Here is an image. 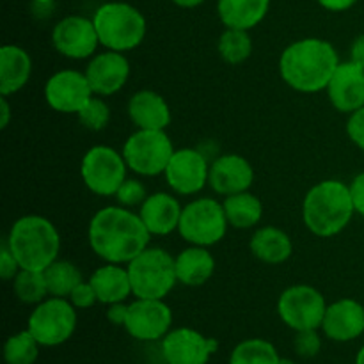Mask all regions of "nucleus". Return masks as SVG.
Segmentation results:
<instances>
[{"instance_id":"20e7f679","label":"nucleus","mask_w":364,"mask_h":364,"mask_svg":"<svg viewBox=\"0 0 364 364\" xmlns=\"http://www.w3.org/2000/svg\"><path fill=\"white\" fill-rule=\"evenodd\" d=\"M20 269L45 270L59 259L60 235L43 215H23L14 220L4 238Z\"/></svg>"},{"instance_id":"f03ea898","label":"nucleus","mask_w":364,"mask_h":364,"mask_svg":"<svg viewBox=\"0 0 364 364\" xmlns=\"http://www.w3.org/2000/svg\"><path fill=\"white\" fill-rule=\"evenodd\" d=\"M340 63L336 48L327 39L304 38L283 50L277 68L288 87L313 95L327 89Z\"/></svg>"},{"instance_id":"a19ab883","label":"nucleus","mask_w":364,"mask_h":364,"mask_svg":"<svg viewBox=\"0 0 364 364\" xmlns=\"http://www.w3.org/2000/svg\"><path fill=\"white\" fill-rule=\"evenodd\" d=\"M128 315V304L127 302H116V304L107 306V320H109L112 326L123 327L127 322Z\"/></svg>"},{"instance_id":"49530a36","label":"nucleus","mask_w":364,"mask_h":364,"mask_svg":"<svg viewBox=\"0 0 364 364\" xmlns=\"http://www.w3.org/2000/svg\"><path fill=\"white\" fill-rule=\"evenodd\" d=\"M355 364H364V347L359 348L358 355H355Z\"/></svg>"},{"instance_id":"4be33fe9","label":"nucleus","mask_w":364,"mask_h":364,"mask_svg":"<svg viewBox=\"0 0 364 364\" xmlns=\"http://www.w3.org/2000/svg\"><path fill=\"white\" fill-rule=\"evenodd\" d=\"M127 110L137 130H167L173 119L169 103L151 89L134 92L128 100Z\"/></svg>"},{"instance_id":"4468645a","label":"nucleus","mask_w":364,"mask_h":364,"mask_svg":"<svg viewBox=\"0 0 364 364\" xmlns=\"http://www.w3.org/2000/svg\"><path fill=\"white\" fill-rule=\"evenodd\" d=\"M164 176L174 194L194 196L208 185L210 164L199 149L180 148L171 156Z\"/></svg>"},{"instance_id":"412c9836","label":"nucleus","mask_w":364,"mask_h":364,"mask_svg":"<svg viewBox=\"0 0 364 364\" xmlns=\"http://www.w3.org/2000/svg\"><path fill=\"white\" fill-rule=\"evenodd\" d=\"M181 212H183V206L173 194L155 192V194H148L144 203L139 206L137 213L151 233V237L153 235L166 237V235L178 231Z\"/></svg>"},{"instance_id":"bb28decb","label":"nucleus","mask_w":364,"mask_h":364,"mask_svg":"<svg viewBox=\"0 0 364 364\" xmlns=\"http://www.w3.org/2000/svg\"><path fill=\"white\" fill-rule=\"evenodd\" d=\"M252 256L267 265H281L288 262L294 252V244L288 233L276 226H263L252 233L249 242Z\"/></svg>"},{"instance_id":"6ab92c4d","label":"nucleus","mask_w":364,"mask_h":364,"mask_svg":"<svg viewBox=\"0 0 364 364\" xmlns=\"http://www.w3.org/2000/svg\"><path fill=\"white\" fill-rule=\"evenodd\" d=\"M326 91L331 105L350 116L364 107V68L352 60L340 63Z\"/></svg>"},{"instance_id":"9d476101","label":"nucleus","mask_w":364,"mask_h":364,"mask_svg":"<svg viewBox=\"0 0 364 364\" xmlns=\"http://www.w3.org/2000/svg\"><path fill=\"white\" fill-rule=\"evenodd\" d=\"M123 153L105 144L92 146L85 151L80 162V176L85 187L96 196L112 198L128 174Z\"/></svg>"},{"instance_id":"a211bd4d","label":"nucleus","mask_w":364,"mask_h":364,"mask_svg":"<svg viewBox=\"0 0 364 364\" xmlns=\"http://www.w3.org/2000/svg\"><path fill=\"white\" fill-rule=\"evenodd\" d=\"M255 183V169L251 162L237 153L220 155L210 164L208 185L215 194L233 196L245 192Z\"/></svg>"},{"instance_id":"c756f323","label":"nucleus","mask_w":364,"mask_h":364,"mask_svg":"<svg viewBox=\"0 0 364 364\" xmlns=\"http://www.w3.org/2000/svg\"><path fill=\"white\" fill-rule=\"evenodd\" d=\"M279 352L263 338H249L235 345L230 354V364H277Z\"/></svg>"},{"instance_id":"37998d69","label":"nucleus","mask_w":364,"mask_h":364,"mask_svg":"<svg viewBox=\"0 0 364 364\" xmlns=\"http://www.w3.org/2000/svg\"><path fill=\"white\" fill-rule=\"evenodd\" d=\"M350 60L364 68V34L358 36L350 45Z\"/></svg>"},{"instance_id":"c9c22d12","label":"nucleus","mask_w":364,"mask_h":364,"mask_svg":"<svg viewBox=\"0 0 364 364\" xmlns=\"http://www.w3.org/2000/svg\"><path fill=\"white\" fill-rule=\"evenodd\" d=\"M294 350L299 358L313 359L322 350V338H320L318 329L299 331L294 338Z\"/></svg>"},{"instance_id":"f257e3e1","label":"nucleus","mask_w":364,"mask_h":364,"mask_svg":"<svg viewBox=\"0 0 364 364\" xmlns=\"http://www.w3.org/2000/svg\"><path fill=\"white\" fill-rule=\"evenodd\" d=\"M87 240L92 252L105 263L128 265L146 247L151 233L139 213L116 205L105 206L92 215L87 228Z\"/></svg>"},{"instance_id":"a878e982","label":"nucleus","mask_w":364,"mask_h":364,"mask_svg":"<svg viewBox=\"0 0 364 364\" xmlns=\"http://www.w3.org/2000/svg\"><path fill=\"white\" fill-rule=\"evenodd\" d=\"M270 11V0H217V14L226 28L251 31Z\"/></svg>"},{"instance_id":"c03bdc74","label":"nucleus","mask_w":364,"mask_h":364,"mask_svg":"<svg viewBox=\"0 0 364 364\" xmlns=\"http://www.w3.org/2000/svg\"><path fill=\"white\" fill-rule=\"evenodd\" d=\"M0 128L6 130L9 127L11 121V105H9V96H2L0 95Z\"/></svg>"},{"instance_id":"ea45409f","label":"nucleus","mask_w":364,"mask_h":364,"mask_svg":"<svg viewBox=\"0 0 364 364\" xmlns=\"http://www.w3.org/2000/svg\"><path fill=\"white\" fill-rule=\"evenodd\" d=\"M348 188H350L355 213L364 217V173H359L358 176L348 183Z\"/></svg>"},{"instance_id":"4c0bfd02","label":"nucleus","mask_w":364,"mask_h":364,"mask_svg":"<svg viewBox=\"0 0 364 364\" xmlns=\"http://www.w3.org/2000/svg\"><path fill=\"white\" fill-rule=\"evenodd\" d=\"M347 135L361 151H364V107L348 116Z\"/></svg>"},{"instance_id":"2eb2a0df","label":"nucleus","mask_w":364,"mask_h":364,"mask_svg":"<svg viewBox=\"0 0 364 364\" xmlns=\"http://www.w3.org/2000/svg\"><path fill=\"white\" fill-rule=\"evenodd\" d=\"M95 96L85 73L77 70L55 71L45 84V100L50 109L77 116Z\"/></svg>"},{"instance_id":"dca6fc26","label":"nucleus","mask_w":364,"mask_h":364,"mask_svg":"<svg viewBox=\"0 0 364 364\" xmlns=\"http://www.w3.org/2000/svg\"><path fill=\"white\" fill-rule=\"evenodd\" d=\"M217 348V340L191 327L171 329L160 345L166 364H208Z\"/></svg>"},{"instance_id":"9b49d317","label":"nucleus","mask_w":364,"mask_h":364,"mask_svg":"<svg viewBox=\"0 0 364 364\" xmlns=\"http://www.w3.org/2000/svg\"><path fill=\"white\" fill-rule=\"evenodd\" d=\"M327 301L322 291L309 284L288 287L277 299V315L291 331L320 329L327 311Z\"/></svg>"},{"instance_id":"09e8293b","label":"nucleus","mask_w":364,"mask_h":364,"mask_svg":"<svg viewBox=\"0 0 364 364\" xmlns=\"http://www.w3.org/2000/svg\"><path fill=\"white\" fill-rule=\"evenodd\" d=\"M36 4H41V6H46V4H52L53 0H34Z\"/></svg>"},{"instance_id":"6e6552de","label":"nucleus","mask_w":364,"mask_h":364,"mask_svg":"<svg viewBox=\"0 0 364 364\" xmlns=\"http://www.w3.org/2000/svg\"><path fill=\"white\" fill-rule=\"evenodd\" d=\"M77 322V308L70 299L46 297L28 315L27 329L41 347L52 348L71 340Z\"/></svg>"},{"instance_id":"5701e85b","label":"nucleus","mask_w":364,"mask_h":364,"mask_svg":"<svg viewBox=\"0 0 364 364\" xmlns=\"http://www.w3.org/2000/svg\"><path fill=\"white\" fill-rule=\"evenodd\" d=\"M87 281L95 288L98 302L105 306L116 304V302H127L128 297L134 295L127 265L103 263L102 267H98L91 274Z\"/></svg>"},{"instance_id":"39448f33","label":"nucleus","mask_w":364,"mask_h":364,"mask_svg":"<svg viewBox=\"0 0 364 364\" xmlns=\"http://www.w3.org/2000/svg\"><path fill=\"white\" fill-rule=\"evenodd\" d=\"M100 45L114 52H130L142 45L148 23L141 11L128 2H105L92 14Z\"/></svg>"},{"instance_id":"58836bf2","label":"nucleus","mask_w":364,"mask_h":364,"mask_svg":"<svg viewBox=\"0 0 364 364\" xmlns=\"http://www.w3.org/2000/svg\"><path fill=\"white\" fill-rule=\"evenodd\" d=\"M20 270L21 269L20 265H18L16 258H14L11 249L7 247L6 240H4L2 247H0V277H2L4 281H13Z\"/></svg>"},{"instance_id":"ddd939ff","label":"nucleus","mask_w":364,"mask_h":364,"mask_svg":"<svg viewBox=\"0 0 364 364\" xmlns=\"http://www.w3.org/2000/svg\"><path fill=\"white\" fill-rule=\"evenodd\" d=\"M52 45L63 57L71 60L91 59L100 46L92 18L71 14L57 21L52 28Z\"/></svg>"},{"instance_id":"393cba45","label":"nucleus","mask_w":364,"mask_h":364,"mask_svg":"<svg viewBox=\"0 0 364 364\" xmlns=\"http://www.w3.org/2000/svg\"><path fill=\"white\" fill-rule=\"evenodd\" d=\"M178 283L185 287H203L215 272V258L208 247L188 245L174 256Z\"/></svg>"},{"instance_id":"7ed1b4c3","label":"nucleus","mask_w":364,"mask_h":364,"mask_svg":"<svg viewBox=\"0 0 364 364\" xmlns=\"http://www.w3.org/2000/svg\"><path fill=\"white\" fill-rule=\"evenodd\" d=\"M350 188L340 180H323L313 185L302 201V220L309 233L318 238L340 235L354 217Z\"/></svg>"},{"instance_id":"0eeeda50","label":"nucleus","mask_w":364,"mask_h":364,"mask_svg":"<svg viewBox=\"0 0 364 364\" xmlns=\"http://www.w3.org/2000/svg\"><path fill=\"white\" fill-rule=\"evenodd\" d=\"M228 228L230 223L223 203L212 198H198L183 206L178 233L188 245L212 247L226 237Z\"/></svg>"},{"instance_id":"f3484780","label":"nucleus","mask_w":364,"mask_h":364,"mask_svg":"<svg viewBox=\"0 0 364 364\" xmlns=\"http://www.w3.org/2000/svg\"><path fill=\"white\" fill-rule=\"evenodd\" d=\"M84 73L96 96H112L127 85L130 78V60L123 52L103 50L89 59Z\"/></svg>"},{"instance_id":"2f4dec72","label":"nucleus","mask_w":364,"mask_h":364,"mask_svg":"<svg viewBox=\"0 0 364 364\" xmlns=\"http://www.w3.org/2000/svg\"><path fill=\"white\" fill-rule=\"evenodd\" d=\"M217 50H219V55L224 63H245L252 53L251 34H249V31H242V28H226L220 34Z\"/></svg>"},{"instance_id":"473e14b6","label":"nucleus","mask_w":364,"mask_h":364,"mask_svg":"<svg viewBox=\"0 0 364 364\" xmlns=\"http://www.w3.org/2000/svg\"><path fill=\"white\" fill-rule=\"evenodd\" d=\"M39 348L41 345L32 336L31 331H20L7 338L4 343V361L6 364H34L39 358Z\"/></svg>"},{"instance_id":"a18cd8bd","label":"nucleus","mask_w":364,"mask_h":364,"mask_svg":"<svg viewBox=\"0 0 364 364\" xmlns=\"http://www.w3.org/2000/svg\"><path fill=\"white\" fill-rule=\"evenodd\" d=\"M171 2L178 7H183V9H194V7L205 4V0H171Z\"/></svg>"},{"instance_id":"aec40b11","label":"nucleus","mask_w":364,"mask_h":364,"mask_svg":"<svg viewBox=\"0 0 364 364\" xmlns=\"http://www.w3.org/2000/svg\"><path fill=\"white\" fill-rule=\"evenodd\" d=\"M331 341L348 343L364 334V306L355 299H340L327 306L322 327Z\"/></svg>"},{"instance_id":"e433bc0d","label":"nucleus","mask_w":364,"mask_h":364,"mask_svg":"<svg viewBox=\"0 0 364 364\" xmlns=\"http://www.w3.org/2000/svg\"><path fill=\"white\" fill-rule=\"evenodd\" d=\"M70 302L77 309H89L98 302V297H96L95 288L91 287L89 281H82L77 288L70 294Z\"/></svg>"},{"instance_id":"b1692460","label":"nucleus","mask_w":364,"mask_h":364,"mask_svg":"<svg viewBox=\"0 0 364 364\" xmlns=\"http://www.w3.org/2000/svg\"><path fill=\"white\" fill-rule=\"evenodd\" d=\"M32 75L31 53L18 45L0 48V95L13 96L27 85Z\"/></svg>"},{"instance_id":"f8f14e48","label":"nucleus","mask_w":364,"mask_h":364,"mask_svg":"<svg viewBox=\"0 0 364 364\" xmlns=\"http://www.w3.org/2000/svg\"><path fill=\"white\" fill-rule=\"evenodd\" d=\"M123 327L137 341H162L173 329V309L164 299H135Z\"/></svg>"},{"instance_id":"1a4fd4ad","label":"nucleus","mask_w":364,"mask_h":364,"mask_svg":"<svg viewBox=\"0 0 364 364\" xmlns=\"http://www.w3.org/2000/svg\"><path fill=\"white\" fill-rule=\"evenodd\" d=\"M174 151L176 149L166 130L134 132L121 149L128 169L146 178L166 173V167Z\"/></svg>"},{"instance_id":"de8ad7c7","label":"nucleus","mask_w":364,"mask_h":364,"mask_svg":"<svg viewBox=\"0 0 364 364\" xmlns=\"http://www.w3.org/2000/svg\"><path fill=\"white\" fill-rule=\"evenodd\" d=\"M277 364H297L294 361V359H288V358H279V361H277Z\"/></svg>"},{"instance_id":"7c9ffc66","label":"nucleus","mask_w":364,"mask_h":364,"mask_svg":"<svg viewBox=\"0 0 364 364\" xmlns=\"http://www.w3.org/2000/svg\"><path fill=\"white\" fill-rule=\"evenodd\" d=\"M13 290L18 301L28 306H38L39 302L50 297L48 284H46L43 270L21 269L13 279Z\"/></svg>"},{"instance_id":"72a5a7b5","label":"nucleus","mask_w":364,"mask_h":364,"mask_svg":"<svg viewBox=\"0 0 364 364\" xmlns=\"http://www.w3.org/2000/svg\"><path fill=\"white\" fill-rule=\"evenodd\" d=\"M78 121L84 128L91 132H100L105 130L107 124L110 123V107L107 105L105 100L102 96H92L87 103L84 105V109L77 114Z\"/></svg>"},{"instance_id":"f704fd0d","label":"nucleus","mask_w":364,"mask_h":364,"mask_svg":"<svg viewBox=\"0 0 364 364\" xmlns=\"http://www.w3.org/2000/svg\"><path fill=\"white\" fill-rule=\"evenodd\" d=\"M114 198L124 208H135V206H141L144 203V199L148 198V192H146V187L142 185L141 180H137V178H127Z\"/></svg>"},{"instance_id":"79ce46f5","label":"nucleus","mask_w":364,"mask_h":364,"mask_svg":"<svg viewBox=\"0 0 364 364\" xmlns=\"http://www.w3.org/2000/svg\"><path fill=\"white\" fill-rule=\"evenodd\" d=\"M320 4V7H323L326 11L331 13H343L348 11L350 7H354L358 4V0H316Z\"/></svg>"},{"instance_id":"423d86ee","label":"nucleus","mask_w":364,"mask_h":364,"mask_svg":"<svg viewBox=\"0 0 364 364\" xmlns=\"http://www.w3.org/2000/svg\"><path fill=\"white\" fill-rule=\"evenodd\" d=\"M135 299H166L178 284L174 256L162 247H146L127 265Z\"/></svg>"},{"instance_id":"c85d7f7f","label":"nucleus","mask_w":364,"mask_h":364,"mask_svg":"<svg viewBox=\"0 0 364 364\" xmlns=\"http://www.w3.org/2000/svg\"><path fill=\"white\" fill-rule=\"evenodd\" d=\"M46 277V284H48L50 297H70L71 291L84 281L82 272L66 259H55L48 269L43 270Z\"/></svg>"},{"instance_id":"cd10ccee","label":"nucleus","mask_w":364,"mask_h":364,"mask_svg":"<svg viewBox=\"0 0 364 364\" xmlns=\"http://www.w3.org/2000/svg\"><path fill=\"white\" fill-rule=\"evenodd\" d=\"M224 213L235 230H251L259 224L263 217V205L258 196L252 192H238V194L226 196L223 201Z\"/></svg>"}]
</instances>
